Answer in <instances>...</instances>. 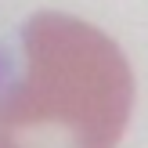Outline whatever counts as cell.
<instances>
[{
    "instance_id": "cell-1",
    "label": "cell",
    "mask_w": 148,
    "mask_h": 148,
    "mask_svg": "<svg viewBox=\"0 0 148 148\" xmlns=\"http://www.w3.org/2000/svg\"><path fill=\"white\" fill-rule=\"evenodd\" d=\"M134 72L90 22L40 11L22 25V69L0 90V148H116Z\"/></svg>"
}]
</instances>
